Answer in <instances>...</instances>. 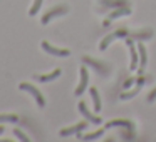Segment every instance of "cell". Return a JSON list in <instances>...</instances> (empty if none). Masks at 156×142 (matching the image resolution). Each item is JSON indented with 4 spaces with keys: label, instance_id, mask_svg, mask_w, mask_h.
<instances>
[{
    "label": "cell",
    "instance_id": "7c38bea8",
    "mask_svg": "<svg viewBox=\"0 0 156 142\" xmlns=\"http://www.w3.org/2000/svg\"><path fill=\"white\" fill-rule=\"evenodd\" d=\"M2 122H19V115L15 114H0V124Z\"/></svg>",
    "mask_w": 156,
    "mask_h": 142
},
{
    "label": "cell",
    "instance_id": "d6986e66",
    "mask_svg": "<svg viewBox=\"0 0 156 142\" xmlns=\"http://www.w3.org/2000/svg\"><path fill=\"white\" fill-rule=\"evenodd\" d=\"M154 99H156V87L153 89V90L149 92V95H148V100L149 102H154Z\"/></svg>",
    "mask_w": 156,
    "mask_h": 142
},
{
    "label": "cell",
    "instance_id": "9c48e42d",
    "mask_svg": "<svg viewBox=\"0 0 156 142\" xmlns=\"http://www.w3.org/2000/svg\"><path fill=\"white\" fill-rule=\"evenodd\" d=\"M61 74H62L61 69H55L54 72H51V74H47V75H35V80H39V82H51V80H54V79H57Z\"/></svg>",
    "mask_w": 156,
    "mask_h": 142
},
{
    "label": "cell",
    "instance_id": "4fadbf2b",
    "mask_svg": "<svg viewBox=\"0 0 156 142\" xmlns=\"http://www.w3.org/2000/svg\"><path fill=\"white\" fill-rule=\"evenodd\" d=\"M42 2H44V0H34V5H32V7H30V10H29V15H30V17H34V15L37 14L39 10H41Z\"/></svg>",
    "mask_w": 156,
    "mask_h": 142
},
{
    "label": "cell",
    "instance_id": "8fae6325",
    "mask_svg": "<svg viewBox=\"0 0 156 142\" xmlns=\"http://www.w3.org/2000/svg\"><path fill=\"white\" fill-rule=\"evenodd\" d=\"M118 35H124V30H121V32H116V34L108 35V37H106L104 40H102L101 44H99V50H104V49H106V47H108V45L112 42V39H114V37H118Z\"/></svg>",
    "mask_w": 156,
    "mask_h": 142
},
{
    "label": "cell",
    "instance_id": "e0dca14e",
    "mask_svg": "<svg viewBox=\"0 0 156 142\" xmlns=\"http://www.w3.org/2000/svg\"><path fill=\"white\" fill-rule=\"evenodd\" d=\"M14 134H15V137H17V139H20V140H24V142H29V137H27V135H24V134H22V130L15 129V130H14Z\"/></svg>",
    "mask_w": 156,
    "mask_h": 142
},
{
    "label": "cell",
    "instance_id": "5bb4252c",
    "mask_svg": "<svg viewBox=\"0 0 156 142\" xmlns=\"http://www.w3.org/2000/svg\"><path fill=\"white\" fill-rule=\"evenodd\" d=\"M102 134H104V129H99V130L92 132V134H89V135H81V137H82V139H86V140H92V139H98V137H101Z\"/></svg>",
    "mask_w": 156,
    "mask_h": 142
},
{
    "label": "cell",
    "instance_id": "2e32d148",
    "mask_svg": "<svg viewBox=\"0 0 156 142\" xmlns=\"http://www.w3.org/2000/svg\"><path fill=\"white\" fill-rule=\"evenodd\" d=\"M84 62H86V64H92V65L96 67V70H98V72H104V74L108 72V70H104V69H102V65H101V64H98V62H94L92 59H89V57H84Z\"/></svg>",
    "mask_w": 156,
    "mask_h": 142
},
{
    "label": "cell",
    "instance_id": "5b68a950",
    "mask_svg": "<svg viewBox=\"0 0 156 142\" xmlns=\"http://www.w3.org/2000/svg\"><path fill=\"white\" fill-rule=\"evenodd\" d=\"M79 110H81V114L84 115L86 119H89V120L92 122V124H101L102 122V119L101 117H98V115H94V114H91V112L87 110V107H86V102H79Z\"/></svg>",
    "mask_w": 156,
    "mask_h": 142
},
{
    "label": "cell",
    "instance_id": "ac0fdd59",
    "mask_svg": "<svg viewBox=\"0 0 156 142\" xmlns=\"http://www.w3.org/2000/svg\"><path fill=\"white\" fill-rule=\"evenodd\" d=\"M124 12H129V10H128V8H124V10H118V12H114V14H111V19L121 17V15H124Z\"/></svg>",
    "mask_w": 156,
    "mask_h": 142
},
{
    "label": "cell",
    "instance_id": "8992f818",
    "mask_svg": "<svg viewBox=\"0 0 156 142\" xmlns=\"http://www.w3.org/2000/svg\"><path fill=\"white\" fill-rule=\"evenodd\" d=\"M87 80H89L87 69H86V67H81V82H79L77 89H76V95H81L82 92L87 89Z\"/></svg>",
    "mask_w": 156,
    "mask_h": 142
},
{
    "label": "cell",
    "instance_id": "52a82bcc",
    "mask_svg": "<svg viewBox=\"0 0 156 142\" xmlns=\"http://www.w3.org/2000/svg\"><path fill=\"white\" fill-rule=\"evenodd\" d=\"M86 127H87V122H81V124L72 125V127L61 129V132H59V134H61L62 137H67V135H71V134H79V132H81V130H84Z\"/></svg>",
    "mask_w": 156,
    "mask_h": 142
},
{
    "label": "cell",
    "instance_id": "7a4b0ae2",
    "mask_svg": "<svg viewBox=\"0 0 156 142\" xmlns=\"http://www.w3.org/2000/svg\"><path fill=\"white\" fill-rule=\"evenodd\" d=\"M67 10H69V8H67V5H57L55 8L49 10L47 14H45L44 17H42V24H44V25H47L49 22H51L52 19H54V17H59V15H64Z\"/></svg>",
    "mask_w": 156,
    "mask_h": 142
},
{
    "label": "cell",
    "instance_id": "30bf717a",
    "mask_svg": "<svg viewBox=\"0 0 156 142\" xmlns=\"http://www.w3.org/2000/svg\"><path fill=\"white\" fill-rule=\"evenodd\" d=\"M89 92H91L92 102H94V110H96V112H99L102 107H101V99H99V94H98V90H96L94 87H91V89H89Z\"/></svg>",
    "mask_w": 156,
    "mask_h": 142
},
{
    "label": "cell",
    "instance_id": "6da1fadb",
    "mask_svg": "<svg viewBox=\"0 0 156 142\" xmlns=\"http://www.w3.org/2000/svg\"><path fill=\"white\" fill-rule=\"evenodd\" d=\"M19 89H20V90H27L29 94L35 99V102H37L39 107H45V99H44V95L41 94L39 89H35L34 85H30V84H20V85H19Z\"/></svg>",
    "mask_w": 156,
    "mask_h": 142
},
{
    "label": "cell",
    "instance_id": "ba28073f",
    "mask_svg": "<svg viewBox=\"0 0 156 142\" xmlns=\"http://www.w3.org/2000/svg\"><path fill=\"white\" fill-rule=\"evenodd\" d=\"M138 54H139V74H143V70L146 67V47L143 42L138 44Z\"/></svg>",
    "mask_w": 156,
    "mask_h": 142
},
{
    "label": "cell",
    "instance_id": "277c9868",
    "mask_svg": "<svg viewBox=\"0 0 156 142\" xmlns=\"http://www.w3.org/2000/svg\"><path fill=\"white\" fill-rule=\"evenodd\" d=\"M126 44L129 47V54H131V69H138V64H139V55H138V47H134V42L131 39H126Z\"/></svg>",
    "mask_w": 156,
    "mask_h": 142
},
{
    "label": "cell",
    "instance_id": "9a60e30c",
    "mask_svg": "<svg viewBox=\"0 0 156 142\" xmlns=\"http://www.w3.org/2000/svg\"><path fill=\"white\" fill-rule=\"evenodd\" d=\"M112 125H124V127H131V122H129V120H112V122H108V124H106V129L112 127Z\"/></svg>",
    "mask_w": 156,
    "mask_h": 142
},
{
    "label": "cell",
    "instance_id": "3957f363",
    "mask_svg": "<svg viewBox=\"0 0 156 142\" xmlns=\"http://www.w3.org/2000/svg\"><path fill=\"white\" fill-rule=\"evenodd\" d=\"M42 49H44L47 54H52V55H55V57H69V55H71V52H69L67 49H57V47H54V45H51L47 40L42 42Z\"/></svg>",
    "mask_w": 156,
    "mask_h": 142
},
{
    "label": "cell",
    "instance_id": "ffe728a7",
    "mask_svg": "<svg viewBox=\"0 0 156 142\" xmlns=\"http://www.w3.org/2000/svg\"><path fill=\"white\" fill-rule=\"evenodd\" d=\"M0 134H4V127H0Z\"/></svg>",
    "mask_w": 156,
    "mask_h": 142
}]
</instances>
